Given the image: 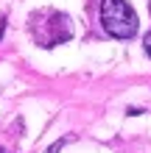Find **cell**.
I'll return each instance as SVG.
<instances>
[{"instance_id": "obj_1", "label": "cell", "mask_w": 151, "mask_h": 153, "mask_svg": "<svg viewBox=\"0 0 151 153\" xmlns=\"http://www.w3.org/2000/svg\"><path fill=\"white\" fill-rule=\"evenodd\" d=\"M101 22L115 39H131L137 33V14L126 0H101Z\"/></svg>"}, {"instance_id": "obj_3", "label": "cell", "mask_w": 151, "mask_h": 153, "mask_svg": "<svg viewBox=\"0 0 151 153\" xmlns=\"http://www.w3.org/2000/svg\"><path fill=\"white\" fill-rule=\"evenodd\" d=\"M143 48H146V53H148V56H151V31L146 33V39H143Z\"/></svg>"}, {"instance_id": "obj_2", "label": "cell", "mask_w": 151, "mask_h": 153, "mask_svg": "<svg viewBox=\"0 0 151 153\" xmlns=\"http://www.w3.org/2000/svg\"><path fill=\"white\" fill-rule=\"evenodd\" d=\"M31 33L42 48H53L70 39V20L62 11H39L31 17Z\"/></svg>"}]
</instances>
